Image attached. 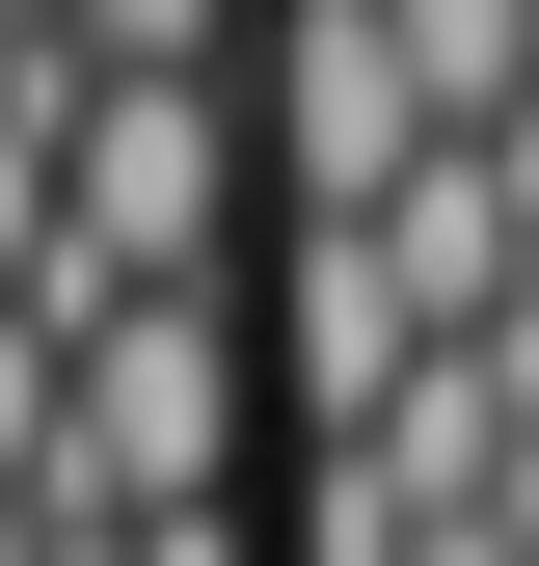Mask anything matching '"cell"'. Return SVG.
<instances>
[{
    "instance_id": "obj_1",
    "label": "cell",
    "mask_w": 539,
    "mask_h": 566,
    "mask_svg": "<svg viewBox=\"0 0 539 566\" xmlns=\"http://www.w3.org/2000/svg\"><path fill=\"white\" fill-rule=\"evenodd\" d=\"M351 28L404 54V108H432V135H486V108H539V0H351Z\"/></svg>"
}]
</instances>
